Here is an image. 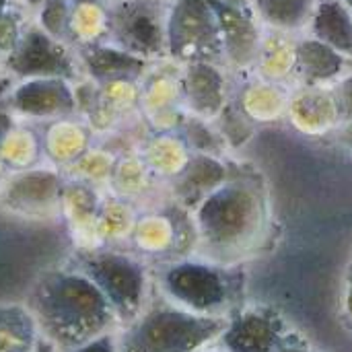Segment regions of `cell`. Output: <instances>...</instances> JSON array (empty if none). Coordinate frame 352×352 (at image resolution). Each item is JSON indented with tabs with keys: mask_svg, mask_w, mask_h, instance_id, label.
Here are the masks:
<instances>
[{
	"mask_svg": "<svg viewBox=\"0 0 352 352\" xmlns=\"http://www.w3.org/2000/svg\"><path fill=\"white\" fill-rule=\"evenodd\" d=\"M31 314L43 336L66 351L105 334L116 320L105 295L82 272L45 274L31 295Z\"/></svg>",
	"mask_w": 352,
	"mask_h": 352,
	"instance_id": "cell-1",
	"label": "cell"
},
{
	"mask_svg": "<svg viewBox=\"0 0 352 352\" xmlns=\"http://www.w3.org/2000/svg\"><path fill=\"white\" fill-rule=\"evenodd\" d=\"M227 324L219 316L159 305L130 326L118 352H198L221 336Z\"/></svg>",
	"mask_w": 352,
	"mask_h": 352,
	"instance_id": "cell-2",
	"label": "cell"
},
{
	"mask_svg": "<svg viewBox=\"0 0 352 352\" xmlns=\"http://www.w3.org/2000/svg\"><path fill=\"white\" fill-rule=\"evenodd\" d=\"M167 14L161 0H113L105 10V33L130 54L159 58L167 54Z\"/></svg>",
	"mask_w": 352,
	"mask_h": 352,
	"instance_id": "cell-3",
	"label": "cell"
},
{
	"mask_svg": "<svg viewBox=\"0 0 352 352\" xmlns=\"http://www.w3.org/2000/svg\"><path fill=\"white\" fill-rule=\"evenodd\" d=\"M204 239L217 250L245 243L260 225V204L243 186H225L206 196L198 210Z\"/></svg>",
	"mask_w": 352,
	"mask_h": 352,
	"instance_id": "cell-4",
	"label": "cell"
},
{
	"mask_svg": "<svg viewBox=\"0 0 352 352\" xmlns=\"http://www.w3.org/2000/svg\"><path fill=\"white\" fill-rule=\"evenodd\" d=\"M225 52L208 0H173L167 14V54L182 62H212Z\"/></svg>",
	"mask_w": 352,
	"mask_h": 352,
	"instance_id": "cell-5",
	"label": "cell"
},
{
	"mask_svg": "<svg viewBox=\"0 0 352 352\" xmlns=\"http://www.w3.org/2000/svg\"><path fill=\"white\" fill-rule=\"evenodd\" d=\"M4 70L12 78H64L74 80L78 76L76 60L70 47L52 35H47L39 25L31 23L23 27L19 43L2 60Z\"/></svg>",
	"mask_w": 352,
	"mask_h": 352,
	"instance_id": "cell-6",
	"label": "cell"
},
{
	"mask_svg": "<svg viewBox=\"0 0 352 352\" xmlns=\"http://www.w3.org/2000/svg\"><path fill=\"white\" fill-rule=\"evenodd\" d=\"M80 268L105 295L116 318L124 322L136 318L144 297V270L138 262L122 254L101 252L85 256Z\"/></svg>",
	"mask_w": 352,
	"mask_h": 352,
	"instance_id": "cell-7",
	"label": "cell"
},
{
	"mask_svg": "<svg viewBox=\"0 0 352 352\" xmlns=\"http://www.w3.org/2000/svg\"><path fill=\"white\" fill-rule=\"evenodd\" d=\"M165 293L192 314L217 316L231 299V276L206 264L184 262L161 274Z\"/></svg>",
	"mask_w": 352,
	"mask_h": 352,
	"instance_id": "cell-8",
	"label": "cell"
},
{
	"mask_svg": "<svg viewBox=\"0 0 352 352\" xmlns=\"http://www.w3.org/2000/svg\"><path fill=\"white\" fill-rule=\"evenodd\" d=\"M221 29L225 54L237 64L254 62L260 47V33L250 0H208Z\"/></svg>",
	"mask_w": 352,
	"mask_h": 352,
	"instance_id": "cell-9",
	"label": "cell"
},
{
	"mask_svg": "<svg viewBox=\"0 0 352 352\" xmlns=\"http://www.w3.org/2000/svg\"><path fill=\"white\" fill-rule=\"evenodd\" d=\"M6 107L27 118H56L68 116L76 109L74 91L64 78H31L12 89Z\"/></svg>",
	"mask_w": 352,
	"mask_h": 352,
	"instance_id": "cell-10",
	"label": "cell"
},
{
	"mask_svg": "<svg viewBox=\"0 0 352 352\" xmlns=\"http://www.w3.org/2000/svg\"><path fill=\"white\" fill-rule=\"evenodd\" d=\"M229 352H272L283 340V320L270 309L243 311L221 334Z\"/></svg>",
	"mask_w": 352,
	"mask_h": 352,
	"instance_id": "cell-11",
	"label": "cell"
},
{
	"mask_svg": "<svg viewBox=\"0 0 352 352\" xmlns=\"http://www.w3.org/2000/svg\"><path fill=\"white\" fill-rule=\"evenodd\" d=\"M78 56L95 85L134 82L146 70V60L109 43H80Z\"/></svg>",
	"mask_w": 352,
	"mask_h": 352,
	"instance_id": "cell-12",
	"label": "cell"
},
{
	"mask_svg": "<svg viewBox=\"0 0 352 352\" xmlns=\"http://www.w3.org/2000/svg\"><path fill=\"white\" fill-rule=\"evenodd\" d=\"M223 74L210 62H190L184 74V97L198 116H217L223 107Z\"/></svg>",
	"mask_w": 352,
	"mask_h": 352,
	"instance_id": "cell-13",
	"label": "cell"
},
{
	"mask_svg": "<svg viewBox=\"0 0 352 352\" xmlns=\"http://www.w3.org/2000/svg\"><path fill=\"white\" fill-rule=\"evenodd\" d=\"M316 39L352 58V12L342 0H322L314 12Z\"/></svg>",
	"mask_w": 352,
	"mask_h": 352,
	"instance_id": "cell-14",
	"label": "cell"
},
{
	"mask_svg": "<svg viewBox=\"0 0 352 352\" xmlns=\"http://www.w3.org/2000/svg\"><path fill=\"white\" fill-rule=\"evenodd\" d=\"M346 64V56L320 39H305L297 45V68L305 82L316 85L336 78Z\"/></svg>",
	"mask_w": 352,
	"mask_h": 352,
	"instance_id": "cell-15",
	"label": "cell"
},
{
	"mask_svg": "<svg viewBox=\"0 0 352 352\" xmlns=\"http://www.w3.org/2000/svg\"><path fill=\"white\" fill-rule=\"evenodd\" d=\"M37 322L23 305H0V352H35Z\"/></svg>",
	"mask_w": 352,
	"mask_h": 352,
	"instance_id": "cell-16",
	"label": "cell"
},
{
	"mask_svg": "<svg viewBox=\"0 0 352 352\" xmlns=\"http://www.w3.org/2000/svg\"><path fill=\"white\" fill-rule=\"evenodd\" d=\"M47 35L70 45H80L78 31L72 19V2L70 0H41L39 4V23Z\"/></svg>",
	"mask_w": 352,
	"mask_h": 352,
	"instance_id": "cell-17",
	"label": "cell"
},
{
	"mask_svg": "<svg viewBox=\"0 0 352 352\" xmlns=\"http://www.w3.org/2000/svg\"><path fill=\"white\" fill-rule=\"evenodd\" d=\"M254 6L268 25L299 29L311 16L314 0H254Z\"/></svg>",
	"mask_w": 352,
	"mask_h": 352,
	"instance_id": "cell-18",
	"label": "cell"
},
{
	"mask_svg": "<svg viewBox=\"0 0 352 352\" xmlns=\"http://www.w3.org/2000/svg\"><path fill=\"white\" fill-rule=\"evenodd\" d=\"M225 171L223 167L208 159V157H196L182 173L179 177V194L188 200V198H202V194H206L210 188H214L221 179H223Z\"/></svg>",
	"mask_w": 352,
	"mask_h": 352,
	"instance_id": "cell-19",
	"label": "cell"
},
{
	"mask_svg": "<svg viewBox=\"0 0 352 352\" xmlns=\"http://www.w3.org/2000/svg\"><path fill=\"white\" fill-rule=\"evenodd\" d=\"M21 33H23L21 14L12 12L10 8L2 10L0 12V58L2 60L14 50V45L19 43Z\"/></svg>",
	"mask_w": 352,
	"mask_h": 352,
	"instance_id": "cell-20",
	"label": "cell"
},
{
	"mask_svg": "<svg viewBox=\"0 0 352 352\" xmlns=\"http://www.w3.org/2000/svg\"><path fill=\"white\" fill-rule=\"evenodd\" d=\"M186 136L188 140L198 148V151H212L217 140L214 136L210 134V130L200 122V120H190L188 126H186Z\"/></svg>",
	"mask_w": 352,
	"mask_h": 352,
	"instance_id": "cell-21",
	"label": "cell"
},
{
	"mask_svg": "<svg viewBox=\"0 0 352 352\" xmlns=\"http://www.w3.org/2000/svg\"><path fill=\"white\" fill-rule=\"evenodd\" d=\"M336 113L340 116V120H344L346 124L352 122V74L342 78L340 85L336 87Z\"/></svg>",
	"mask_w": 352,
	"mask_h": 352,
	"instance_id": "cell-22",
	"label": "cell"
},
{
	"mask_svg": "<svg viewBox=\"0 0 352 352\" xmlns=\"http://www.w3.org/2000/svg\"><path fill=\"white\" fill-rule=\"evenodd\" d=\"M70 352H118V346H116V342H113V338L109 334H101V336L85 342L82 346H78V349Z\"/></svg>",
	"mask_w": 352,
	"mask_h": 352,
	"instance_id": "cell-23",
	"label": "cell"
},
{
	"mask_svg": "<svg viewBox=\"0 0 352 352\" xmlns=\"http://www.w3.org/2000/svg\"><path fill=\"white\" fill-rule=\"evenodd\" d=\"M272 352H309V351H307L301 342H293V340L283 338V340L278 342V346H276Z\"/></svg>",
	"mask_w": 352,
	"mask_h": 352,
	"instance_id": "cell-24",
	"label": "cell"
},
{
	"mask_svg": "<svg viewBox=\"0 0 352 352\" xmlns=\"http://www.w3.org/2000/svg\"><path fill=\"white\" fill-rule=\"evenodd\" d=\"M12 91V76H0V105L4 103V99H6V95Z\"/></svg>",
	"mask_w": 352,
	"mask_h": 352,
	"instance_id": "cell-25",
	"label": "cell"
},
{
	"mask_svg": "<svg viewBox=\"0 0 352 352\" xmlns=\"http://www.w3.org/2000/svg\"><path fill=\"white\" fill-rule=\"evenodd\" d=\"M74 6H93V8H97V6H109L113 0H70Z\"/></svg>",
	"mask_w": 352,
	"mask_h": 352,
	"instance_id": "cell-26",
	"label": "cell"
},
{
	"mask_svg": "<svg viewBox=\"0 0 352 352\" xmlns=\"http://www.w3.org/2000/svg\"><path fill=\"white\" fill-rule=\"evenodd\" d=\"M35 352H56V346L45 336H39V342L35 346Z\"/></svg>",
	"mask_w": 352,
	"mask_h": 352,
	"instance_id": "cell-27",
	"label": "cell"
},
{
	"mask_svg": "<svg viewBox=\"0 0 352 352\" xmlns=\"http://www.w3.org/2000/svg\"><path fill=\"white\" fill-rule=\"evenodd\" d=\"M340 142H342V144H346V146L352 151V122L351 124H346V126H344V130L340 132Z\"/></svg>",
	"mask_w": 352,
	"mask_h": 352,
	"instance_id": "cell-28",
	"label": "cell"
},
{
	"mask_svg": "<svg viewBox=\"0 0 352 352\" xmlns=\"http://www.w3.org/2000/svg\"><path fill=\"white\" fill-rule=\"evenodd\" d=\"M10 4H12V0H0V12L6 10V8H10Z\"/></svg>",
	"mask_w": 352,
	"mask_h": 352,
	"instance_id": "cell-29",
	"label": "cell"
},
{
	"mask_svg": "<svg viewBox=\"0 0 352 352\" xmlns=\"http://www.w3.org/2000/svg\"><path fill=\"white\" fill-rule=\"evenodd\" d=\"M25 2H27L29 6H39V4H41V0H25Z\"/></svg>",
	"mask_w": 352,
	"mask_h": 352,
	"instance_id": "cell-30",
	"label": "cell"
},
{
	"mask_svg": "<svg viewBox=\"0 0 352 352\" xmlns=\"http://www.w3.org/2000/svg\"><path fill=\"white\" fill-rule=\"evenodd\" d=\"M342 2H344V4H346L349 8H351V12H352V0H342Z\"/></svg>",
	"mask_w": 352,
	"mask_h": 352,
	"instance_id": "cell-31",
	"label": "cell"
},
{
	"mask_svg": "<svg viewBox=\"0 0 352 352\" xmlns=\"http://www.w3.org/2000/svg\"><path fill=\"white\" fill-rule=\"evenodd\" d=\"M351 309H352V274H351Z\"/></svg>",
	"mask_w": 352,
	"mask_h": 352,
	"instance_id": "cell-32",
	"label": "cell"
},
{
	"mask_svg": "<svg viewBox=\"0 0 352 352\" xmlns=\"http://www.w3.org/2000/svg\"><path fill=\"white\" fill-rule=\"evenodd\" d=\"M161 2H167V0H161Z\"/></svg>",
	"mask_w": 352,
	"mask_h": 352,
	"instance_id": "cell-33",
	"label": "cell"
}]
</instances>
